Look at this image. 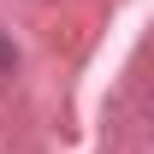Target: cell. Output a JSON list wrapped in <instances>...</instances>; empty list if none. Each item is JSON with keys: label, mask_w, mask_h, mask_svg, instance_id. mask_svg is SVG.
Returning <instances> with one entry per match:
<instances>
[{"label": "cell", "mask_w": 154, "mask_h": 154, "mask_svg": "<svg viewBox=\"0 0 154 154\" xmlns=\"http://www.w3.org/2000/svg\"><path fill=\"white\" fill-rule=\"evenodd\" d=\"M18 65V54H12V42H0V71H12Z\"/></svg>", "instance_id": "6da1fadb"}]
</instances>
